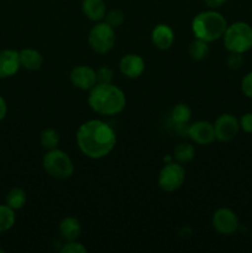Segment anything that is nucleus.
<instances>
[{
	"instance_id": "1",
	"label": "nucleus",
	"mask_w": 252,
	"mask_h": 253,
	"mask_svg": "<svg viewBox=\"0 0 252 253\" xmlns=\"http://www.w3.org/2000/svg\"><path fill=\"white\" fill-rule=\"evenodd\" d=\"M76 140L84 156L91 160H101L114 150L118 138L108 123L93 119L79 126Z\"/></svg>"
},
{
	"instance_id": "2",
	"label": "nucleus",
	"mask_w": 252,
	"mask_h": 253,
	"mask_svg": "<svg viewBox=\"0 0 252 253\" xmlns=\"http://www.w3.org/2000/svg\"><path fill=\"white\" fill-rule=\"evenodd\" d=\"M88 104L91 110L103 116H115L126 106V95L113 83H96L89 90Z\"/></svg>"
},
{
	"instance_id": "3",
	"label": "nucleus",
	"mask_w": 252,
	"mask_h": 253,
	"mask_svg": "<svg viewBox=\"0 0 252 253\" xmlns=\"http://www.w3.org/2000/svg\"><path fill=\"white\" fill-rule=\"evenodd\" d=\"M226 27V19L214 9L199 12L192 21V31L195 39L203 40L208 43L221 39Z\"/></svg>"
},
{
	"instance_id": "4",
	"label": "nucleus",
	"mask_w": 252,
	"mask_h": 253,
	"mask_svg": "<svg viewBox=\"0 0 252 253\" xmlns=\"http://www.w3.org/2000/svg\"><path fill=\"white\" fill-rule=\"evenodd\" d=\"M222 40L225 48L229 52L246 53L252 48V26L244 21L227 25Z\"/></svg>"
},
{
	"instance_id": "5",
	"label": "nucleus",
	"mask_w": 252,
	"mask_h": 253,
	"mask_svg": "<svg viewBox=\"0 0 252 253\" xmlns=\"http://www.w3.org/2000/svg\"><path fill=\"white\" fill-rule=\"evenodd\" d=\"M42 166L47 174L54 179H68L74 172V166L71 157L58 148L47 151L42 160Z\"/></svg>"
},
{
	"instance_id": "6",
	"label": "nucleus",
	"mask_w": 252,
	"mask_h": 253,
	"mask_svg": "<svg viewBox=\"0 0 252 253\" xmlns=\"http://www.w3.org/2000/svg\"><path fill=\"white\" fill-rule=\"evenodd\" d=\"M115 29L105 21H99L91 27L88 35V43L96 53H108L115 46Z\"/></svg>"
},
{
	"instance_id": "7",
	"label": "nucleus",
	"mask_w": 252,
	"mask_h": 253,
	"mask_svg": "<svg viewBox=\"0 0 252 253\" xmlns=\"http://www.w3.org/2000/svg\"><path fill=\"white\" fill-rule=\"evenodd\" d=\"M185 180V169L182 163L168 162L163 166L158 174V187L166 193L179 189Z\"/></svg>"
},
{
	"instance_id": "8",
	"label": "nucleus",
	"mask_w": 252,
	"mask_h": 253,
	"mask_svg": "<svg viewBox=\"0 0 252 253\" xmlns=\"http://www.w3.org/2000/svg\"><path fill=\"white\" fill-rule=\"evenodd\" d=\"M211 224L217 234L230 236L239 230L240 220L234 210L229 208H220L212 215Z\"/></svg>"
},
{
	"instance_id": "9",
	"label": "nucleus",
	"mask_w": 252,
	"mask_h": 253,
	"mask_svg": "<svg viewBox=\"0 0 252 253\" xmlns=\"http://www.w3.org/2000/svg\"><path fill=\"white\" fill-rule=\"evenodd\" d=\"M215 137L220 142H230L239 135L240 121L232 114H222L214 123Z\"/></svg>"
},
{
	"instance_id": "10",
	"label": "nucleus",
	"mask_w": 252,
	"mask_h": 253,
	"mask_svg": "<svg viewBox=\"0 0 252 253\" xmlns=\"http://www.w3.org/2000/svg\"><path fill=\"white\" fill-rule=\"evenodd\" d=\"M188 136L193 142L200 146H207L216 140L215 137L214 124L209 121H197L188 127Z\"/></svg>"
},
{
	"instance_id": "11",
	"label": "nucleus",
	"mask_w": 252,
	"mask_h": 253,
	"mask_svg": "<svg viewBox=\"0 0 252 253\" xmlns=\"http://www.w3.org/2000/svg\"><path fill=\"white\" fill-rule=\"evenodd\" d=\"M69 79L73 86L81 90H90L96 82V71L89 66H76L71 71Z\"/></svg>"
},
{
	"instance_id": "12",
	"label": "nucleus",
	"mask_w": 252,
	"mask_h": 253,
	"mask_svg": "<svg viewBox=\"0 0 252 253\" xmlns=\"http://www.w3.org/2000/svg\"><path fill=\"white\" fill-rule=\"evenodd\" d=\"M145 68L146 64L143 58L135 53L125 54L119 63V69H120L121 74L130 79H136L142 76Z\"/></svg>"
},
{
	"instance_id": "13",
	"label": "nucleus",
	"mask_w": 252,
	"mask_h": 253,
	"mask_svg": "<svg viewBox=\"0 0 252 253\" xmlns=\"http://www.w3.org/2000/svg\"><path fill=\"white\" fill-rule=\"evenodd\" d=\"M19 52L14 49H2L0 51V79L15 76L20 69Z\"/></svg>"
},
{
	"instance_id": "14",
	"label": "nucleus",
	"mask_w": 252,
	"mask_h": 253,
	"mask_svg": "<svg viewBox=\"0 0 252 253\" xmlns=\"http://www.w3.org/2000/svg\"><path fill=\"white\" fill-rule=\"evenodd\" d=\"M151 40L158 49L165 51V49L172 47L173 42H174V32H173L172 27L168 26V25L160 24L152 30Z\"/></svg>"
},
{
	"instance_id": "15",
	"label": "nucleus",
	"mask_w": 252,
	"mask_h": 253,
	"mask_svg": "<svg viewBox=\"0 0 252 253\" xmlns=\"http://www.w3.org/2000/svg\"><path fill=\"white\" fill-rule=\"evenodd\" d=\"M82 11L90 21H103L106 15V4L104 0H83Z\"/></svg>"
},
{
	"instance_id": "16",
	"label": "nucleus",
	"mask_w": 252,
	"mask_h": 253,
	"mask_svg": "<svg viewBox=\"0 0 252 253\" xmlns=\"http://www.w3.org/2000/svg\"><path fill=\"white\" fill-rule=\"evenodd\" d=\"M58 230L59 235L64 240V242H68L78 239L82 232V226L81 222H79V220L77 217L67 216L61 221Z\"/></svg>"
},
{
	"instance_id": "17",
	"label": "nucleus",
	"mask_w": 252,
	"mask_h": 253,
	"mask_svg": "<svg viewBox=\"0 0 252 253\" xmlns=\"http://www.w3.org/2000/svg\"><path fill=\"white\" fill-rule=\"evenodd\" d=\"M20 64L26 71H39L43 63V57L37 49L24 48L19 52Z\"/></svg>"
},
{
	"instance_id": "18",
	"label": "nucleus",
	"mask_w": 252,
	"mask_h": 253,
	"mask_svg": "<svg viewBox=\"0 0 252 253\" xmlns=\"http://www.w3.org/2000/svg\"><path fill=\"white\" fill-rule=\"evenodd\" d=\"M5 200H6L7 207L11 208L12 210H19L24 208L25 204H26V192L21 189V188H12V189L7 192Z\"/></svg>"
},
{
	"instance_id": "19",
	"label": "nucleus",
	"mask_w": 252,
	"mask_h": 253,
	"mask_svg": "<svg viewBox=\"0 0 252 253\" xmlns=\"http://www.w3.org/2000/svg\"><path fill=\"white\" fill-rule=\"evenodd\" d=\"M190 118H192V110L184 103H179L174 105L172 111H170V119L177 125H185V124L189 123Z\"/></svg>"
},
{
	"instance_id": "20",
	"label": "nucleus",
	"mask_w": 252,
	"mask_h": 253,
	"mask_svg": "<svg viewBox=\"0 0 252 253\" xmlns=\"http://www.w3.org/2000/svg\"><path fill=\"white\" fill-rule=\"evenodd\" d=\"M209 51L210 49L209 46H208V42L199 39H195L194 41L190 42L189 49H188L190 58H192L193 61L197 62L203 61V59L207 58L208 54H209Z\"/></svg>"
},
{
	"instance_id": "21",
	"label": "nucleus",
	"mask_w": 252,
	"mask_h": 253,
	"mask_svg": "<svg viewBox=\"0 0 252 253\" xmlns=\"http://www.w3.org/2000/svg\"><path fill=\"white\" fill-rule=\"evenodd\" d=\"M195 148L190 143H179L173 151V158L178 163H187L194 158Z\"/></svg>"
},
{
	"instance_id": "22",
	"label": "nucleus",
	"mask_w": 252,
	"mask_h": 253,
	"mask_svg": "<svg viewBox=\"0 0 252 253\" xmlns=\"http://www.w3.org/2000/svg\"><path fill=\"white\" fill-rule=\"evenodd\" d=\"M40 142L44 150H54L59 143V135L54 128H44L40 135Z\"/></svg>"
},
{
	"instance_id": "23",
	"label": "nucleus",
	"mask_w": 252,
	"mask_h": 253,
	"mask_svg": "<svg viewBox=\"0 0 252 253\" xmlns=\"http://www.w3.org/2000/svg\"><path fill=\"white\" fill-rule=\"evenodd\" d=\"M15 210L5 205H0V234L9 231L15 224Z\"/></svg>"
},
{
	"instance_id": "24",
	"label": "nucleus",
	"mask_w": 252,
	"mask_h": 253,
	"mask_svg": "<svg viewBox=\"0 0 252 253\" xmlns=\"http://www.w3.org/2000/svg\"><path fill=\"white\" fill-rule=\"evenodd\" d=\"M104 20H105L106 24L110 25L111 27L118 29V27L121 26V25L124 24V21H125V14H124L120 9H113L110 10V11L106 12Z\"/></svg>"
},
{
	"instance_id": "25",
	"label": "nucleus",
	"mask_w": 252,
	"mask_h": 253,
	"mask_svg": "<svg viewBox=\"0 0 252 253\" xmlns=\"http://www.w3.org/2000/svg\"><path fill=\"white\" fill-rule=\"evenodd\" d=\"M62 253H86V247L78 242L77 240L74 241H68L63 244L61 249Z\"/></svg>"
},
{
	"instance_id": "26",
	"label": "nucleus",
	"mask_w": 252,
	"mask_h": 253,
	"mask_svg": "<svg viewBox=\"0 0 252 253\" xmlns=\"http://www.w3.org/2000/svg\"><path fill=\"white\" fill-rule=\"evenodd\" d=\"M113 76L114 72L111 71V68H109V67L106 66L100 67L99 69H96V82H98V83H111Z\"/></svg>"
},
{
	"instance_id": "27",
	"label": "nucleus",
	"mask_w": 252,
	"mask_h": 253,
	"mask_svg": "<svg viewBox=\"0 0 252 253\" xmlns=\"http://www.w3.org/2000/svg\"><path fill=\"white\" fill-rule=\"evenodd\" d=\"M227 66L230 69H240L244 64V57L241 53H234V52H230L229 57H227Z\"/></svg>"
},
{
	"instance_id": "28",
	"label": "nucleus",
	"mask_w": 252,
	"mask_h": 253,
	"mask_svg": "<svg viewBox=\"0 0 252 253\" xmlns=\"http://www.w3.org/2000/svg\"><path fill=\"white\" fill-rule=\"evenodd\" d=\"M241 91L245 96L252 99V72H249L241 81Z\"/></svg>"
},
{
	"instance_id": "29",
	"label": "nucleus",
	"mask_w": 252,
	"mask_h": 253,
	"mask_svg": "<svg viewBox=\"0 0 252 253\" xmlns=\"http://www.w3.org/2000/svg\"><path fill=\"white\" fill-rule=\"evenodd\" d=\"M240 128L246 133H252V113H246L240 118Z\"/></svg>"
},
{
	"instance_id": "30",
	"label": "nucleus",
	"mask_w": 252,
	"mask_h": 253,
	"mask_svg": "<svg viewBox=\"0 0 252 253\" xmlns=\"http://www.w3.org/2000/svg\"><path fill=\"white\" fill-rule=\"evenodd\" d=\"M205 4L210 7V9H217V7L222 6L227 0H204Z\"/></svg>"
},
{
	"instance_id": "31",
	"label": "nucleus",
	"mask_w": 252,
	"mask_h": 253,
	"mask_svg": "<svg viewBox=\"0 0 252 253\" xmlns=\"http://www.w3.org/2000/svg\"><path fill=\"white\" fill-rule=\"evenodd\" d=\"M7 114V105H6V101L2 96H0V121L4 120L5 116Z\"/></svg>"
},
{
	"instance_id": "32",
	"label": "nucleus",
	"mask_w": 252,
	"mask_h": 253,
	"mask_svg": "<svg viewBox=\"0 0 252 253\" xmlns=\"http://www.w3.org/2000/svg\"><path fill=\"white\" fill-rule=\"evenodd\" d=\"M0 253H4V250H2V249H0Z\"/></svg>"
},
{
	"instance_id": "33",
	"label": "nucleus",
	"mask_w": 252,
	"mask_h": 253,
	"mask_svg": "<svg viewBox=\"0 0 252 253\" xmlns=\"http://www.w3.org/2000/svg\"><path fill=\"white\" fill-rule=\"evenodd\" d=\"M251 241H252V236H251Z\"/></svg>"
}]
</instances>
